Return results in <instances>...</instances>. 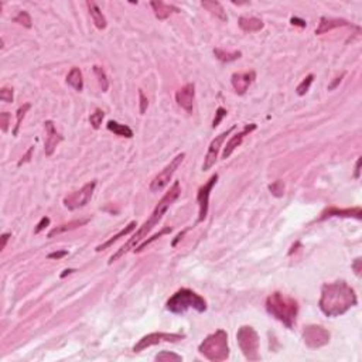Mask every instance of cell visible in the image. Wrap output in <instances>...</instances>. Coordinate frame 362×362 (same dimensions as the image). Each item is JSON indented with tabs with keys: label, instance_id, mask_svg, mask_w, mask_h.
Segmentation results:
<instances>
[{
	"label": "cell",
	"instance_id": "cell-2",
	"mask_svg": "<svg viewBox=\"0 0 362 362\" xmlns=\"http://www.w3.org/2000/svg\"><path fill=\"white\" fill-rule=\"evenodd\" d=\"M180 194H181L180 183H178V181H174V184L170 187V190H168L166 194L163 196V198L158 201V204L156 205L154 211L151 212V215L149 217V219L144 221V224L137 229V232H136V234L133 235V236H132V238H130V239H129L121 249H118V250L113 253L108 263L112 264L113 262L119 260L123 255L128 253L130 249L136 248L140 242L143 241L144 238H147V234H149L151 229H153V228L161 221L163 215H164V212H166L167 210H168V207H170V205H171V204L180 197Z\"/></svg>",
	"mask_w": 362,
	"mask_h": 362
},
{
	"label": "cell",
	"instance_id": "cell-1",
	"mask_svg": "<svg viewBox=\"0 0 362 362\" xmlns=\"http://www.w3.org/2000/svg\"><path fill=\"white\" fill-rule=\"evenodd\" d=\"M356 293L345 280L324 283L321 287L318 307L327 317L342 316L348 310L356 306Z\"/></svg>",
	"mask_w": 362,
	"mask_h": 362
},
{
	"label": "cell",
	"instance_id": "cell-29",
	"mask_svg": "<svg viewBox=\"0 0 362 362\" xmlns=\"http://www.w3.org/2000/svg\"><path fill=\"white\" fill-rule=\"evenodd\" d=\"M31 108L30 104H24L23 106H20L19 109H17V113H16V126L13 129V136H17L19 135V130H20V126H22V122L23 119L26 118V113L29 112V109Z\"/></svg>",
	"mask_w": 362,
	"mask_h": 362
},
{
	"label": "cell",
	"instance_id": "cell-21",
	"mask_svg": "<svg viewBox=\"0 0 362 362\" xmlns=\"http://www.w3.org/2000/svg\"><path fill=\"white\" fill-rule=\"evenodd\" d=\"M136 226H137V222H136V221H132V222H129L128 225L125 226L123 229H121V231H119L118 234L113 235L112 238H109V239H108L106 242H104V243L98 245V246L95 248V250H97V252H101V250H105V249H108L109 246H112L113 243H115V242L119 241L122 236H126V235H129L130 232H133V231L136 229Z\"/></svg>",
	"mask_w": 362,
	"mask_h": 362
},
{
	"label": "cell",
	"instance_id": "cell-20",
	"mask_svg": "<svg viewBox=\"0 0 362 362\" xmlns=\"http://www.w3.org/2000/svg\"><path fill=\"white\" fill-rule=\"evenodd\" d=\"M86 8H88V12L92 17V22L95 24V27L98 30H105L108 22H106V17L102 13V10L99 9L98 5L95 2H86Z\"/></svg>",
	"mask_w": 362,
	"mask_h": 362
},
{
	"label": "cell",
	"instance_id": "cell-5",
	"mask_svg": "<svg viewBox=\"0 0 362 362\" xmlns=\"http://www.w3.org/2000/svg\"><path fill=\"white\" fill-rule=\"evenodd\" d=\"M200 354L204 355L208 361L222 362L229 358L228 334L225 330H217L203 339L198 345Z\"/></svg>",
	"mask_w": 362,
	"mask_h": 362
},
{
	"label": "cell",
	"instance_id": "cell-23",
	"mask_svg": "<svg viewBox=\"0 0 362 362\" xmlns=\"http://www.w3.org/2000/svg\"><path fill=\"white\" fill-rule=\"evenodd\" d=\"M201 6H203L207 12H210L212 16H215L217 19L222 20V22H226L228 17H226V13L222 5L219 2H215V0H205V2H201Z\"/></svg>",
	"mask_w": 362,
	"mask_h": 362
},
{
	"label": "cell",
	"instance_id": "cell-4",
	"mask_svg": "<svg viewBox=\"0 0 362 362\" xmlns=\"http://www.w3.org/2000/svg\"><path fill=\"white\" fill-rule=\"evenodd\" d=\"M166 309L173 314H184L190 309L196 310L198 313H204L207 311L208 306L203 296H200L191 289L183 287L167 300Z\"/></svg>",
	"mask_w": 362,
	"mask_h": 362
},
{
	"label": "cell",
	"instance_id": "cell-17",
	"mask_svg": "<svg viewBox=\"0 0 362 362\" xmlns=\"http://www.w3.org/2000/svg\"><path fill=\"white\" fill-rule=\"evenodd\" d=\"M332 217H341V218H362V210L359 207H355V208H337V207H331V208H327L321 217L320 221L327 218H332Z\"/></svg>",
	"mask_w": 362,
	"mask_h": 362
},
{
	"label": "cell",
	"instance_id": "cell-8",
	"mask_svg": "<svg viewBox=\"0 0 362 362\" xmlns=\"http://www.w3.org/2000/svg\"><path fill=\"white\" fill-rule=\"evenodd\" d=\"M184 158H186V153H180V154H177L175 157L167 164L160 173L151 180L150 183V191L151 193H160V191H163V190L166 189L167 186H168V183L170 180L173 178L174 173L178 170V167L181 166V163L184 161Z\"/></svg>",
	"mask_w": 362,
	"mask_h": 362
},
{
	"label": "cell",
	"instance_id": "cell-32",
	"mask_svg": "<svg viewBox=\"0 0 362 362\" xmlns=\"http://www.w3.org/2000/svg\"><path fill=\"white\" fill-rule=\"evenodd\" d=\"M104 118H105V112H104L102 109L97 108V109L94 111V113H90V116H89V122H90V125H92V128L94 129L101 128Z\"/></svg>",
	"mask_w": 362,
	"mask_h": 362
},
{
	"label": "cell",
	"instance_id": "cell-9",
	"mask_svg": "<svg viewBox=\"0 0 362 362\" xmlns=\"http://www.w3.org/2000/svg\"><path fill=\"white\" fill-rule=\"evenodd\" d=\"M186 338L184 334H178V332H150L147 335H144L139 339L133 347L135 352H140L146 348L157 345V344H163V342H178Z\"/></svg>",
	"mask_w": 362,
	"mask_h": 362
},
{
	"label": "cell",
	"instance_id": "cell-19",
	"mask_svg": "<svg viewBox=\"0 0 362 362\" xmlns=\"http://www.w3.org/2000/svg\"><path fill=\"white\" fill-rule=\"evenodd\" d=\"M150 6L154 12V16L157 17L158 20H166L170 17V15L173 13H178L180 9L175 8L173 5H167L161 0H156V2H150Z\"/></svg>",
	"mask_w": 362,
	"mask_h": 362
},
{
	"label": "cell",
	"instance_id": "cell-30",
	"mask_svg": "<svg viewBox=\"0 0 362 362\" xmlns=\"http://www.w3.org/2000/svg\"><path fill=\"white\" fill-rule=\"evenodd\" d=\"M171 231H173V229H171L170 226H166V228H164V229H161V231H160L158 234L153 235V236H151L150 239H147V241H144L143 243H140V245H139L137 248L133 249V252H135V253H139V252H142V250H143V249L146 248V246H149V245H150L151 242L157 241L158 238H161V236H163V235H164V234H170Z\"/></svg>",
	"mask_w": 362,
	"mask_h": 362
},
{
	"label": "cell",
	"instance_id": "cell-18",
	"mask_svg": "<svg viewBox=\"0 0 362 362\" xmlns=\"http://www.w3.org/2000/svg\"><path fill=\"white\" fill-rule=\"evenodd\" d=\"M348 26H352L348 20L344 19H334V17H321L320 23H318V27L316 29L317 36H321L325 34L328 31L334 30V29H338V27H348Z\"/></svg>",
	"mask_w": 362,
	"mask_h": 362
},
{
	"label": "cell",
	"instance_id": "cell-13",
	"mask_svg": "<svg viewBox=\"0 0 362 362\" xmlns=\"http://www.w3.org/2000/svg\"><path fill=\"white\" fill-rule=\"evenodd\" d=\"M194 99H196V85L193 82L184 85L183 88L175 92V102L187 113H193L194 109Z\"/></svg>",
	"mask_w": 362,
	"mask_h": 362
},
{
	"label": "cell",
	"instance_id": "cell-38",
	"mask_svg": "<svg viewBox=\"0 0 362 362\" xmlns=\"http://www.w3.org/2000/svg\"><path fill=\"white\" fill-rule=\"evenodd\" d=\"M0 125H2L3 133H6L9 130V125H10V113L9 112L0 113Z\"/></svg>",
	"mask_w": 362,
	"mask_h": 362
},
{
	"label": "cell",
	"instance_id": "cell-11",
	"mask_svg": "<svg viewBox=\"0 0 362 362\" xmlns=\"http://www.w3.org/2000/svg\"><path fill=\"white\" fill-rule=\"evenodd\" d=\"M218 181V174L215 173L214 175L210 177V180L207 181L204 186L200 187L198 193H197V203L200 207V212H198V219H197V224L203 222L208 215V208H210V196H211V191L214 189V186L217 184Z\"/></svg>",
	"mask_w": 362,
	"mask_h": 362
},
{
	"label": "cell",
	"instance_id": "cell-35",
	"mask_svg": "<svg viewBox=\"0 0 362 362\" xmlns=\"http://www.w3.org/2000/svg\"><path fill=\"white\" fill-rule=\"evenodd\" d=\"M269 190L272 191V194L276 197H282L283 196V193H285V184H283V181H275L273 184L269 186Z\"/></svg>",
	"mask_w": 362,
	"mask_h": 362
},
{
	"label": "cell",
	"instance_id": "cell-3",
	"mask_svg": "<svg viewBox=\"0 0 362 362\" xmlns=\"http://www.w3.org/2000/svg\"><path fill=\"white\" fill-rule=\"evenodd\" d=\"M266 310L272 317H275L287 328H292L296 324V318L299 314V303L293 297L275 292L266 299Z\"/></svg>",
	"mask_w": 362,
	"mask_h": 362
},
{
	"label": "cell",
	"instance_id": "cell-36",
	"mask_svg": "<svg viewBox=\"0 0 362 362\" xmlns=\"http://www.w3.org/2000/svg\"><path fill=\"white\" fill-rule=\"evenodd\" d=\"M0 99L3 101V102H13V88H8V86H5V88H2L0 89Z\"/></svg>",
	"mask_w": 362,
	"mask_h": 362
},
{
	"label": "cell",
	"instance_id": "cell-33",
	"mask_svg": "<svg viewBox=\"0 0 362 362\" xmlns=\"http://www.w3.org/2000/svg\"><path fill=\"white\" fill-rule=\"evenodd\" d=\"M13 22L22 24L23 27H26V29H31V26H33V22H31V16L29 15L26 10L19 12V15L16 16V17H13Z\"/></svg>",
	"mask_w": 362,
	"mask_h": 362
},
{
	"label": "cell",
	"instance_id": "cell-22",
	"mask_svg": "<svg viewBox=\"0 0 362 362\" xmlns=\"http://www.w3.org/2000/svg\"><path fill=\"white\" fill-rule=\"evenodd\" d=\"M238 24L242 30L246 31V33H256L263 29V22L260 19L256 17H246V16H242L238 20Z\"/></svg>",
	"mask_w": 362,
	"mask_h": 362
},
{
	"label": "cell",
	"instance_id": "cell-42",
	"mask_svg": "<svg viewBox=\"0 0 362 362\" xmlns=\"http://www.w3.org/2000/svg\"><path fill=\"white\" fill-rule=\"evenodd\" d=\"M33 151H34V146H31L30 149L27 150V153H26V154L23 156L22 160H20V161L17 163V166L20 167V166H22V164H24V163H27V161H30V158H31V154H33Z\"/></svg>",
	"mask_w": 362,
	"mask_h": 362
},
{
	"label": "cell",
	"instance_id": "cell-12",
	"mask_svg": "<svg viewBox=\"0 0 362 362\" xmlns=\"http://www.w3.org/2000/svg\"><path fill=\"white\" fill-rule=\"evenodd\" d=\"M235 129H236V125H234L232 128L226 129L225 132L219 133L218 136H215V139H214L211 143H210V146H208V150H207V154H205V157H204V164H203L204 171H208V170H210V168H211V167L214 166L215 163H217V158H218L219 150H221L222 144H224V142H225L226 136L231 135Z\"/></svg>",
	"mask_w": 362,
	"mask_h": 362
},
{
	"label": "cell",
	"instance_id": "cell-31",
	"mask_svg": "<svg viewBox=\"0 0 362 362\" xmlns=\"http://www.w3.org/2000/svg\"><path fill=\"white\" fill-rule=\"evenodd\" d=\"M313 81H314V75H313V74H309V75H307L306 78H304V79H303L302 82L297 85V88H296V92H297V95H300V97L306 95V94L309 92L310 86H311Z\"/></svg>",
	"mask_w": 362,
	"mask_h": 362
},
{
	"label": "cell",
	"instance_id": "cell-44",
	"mask_svg": "<svg viewBox=\"0 0 362 362\" xmlns=\"http://www.w3.org/2000/svg\"><path fill=\"white\" fill-rule=\"evenodd\" d=\"M361 161H362V158L361 157H358V160H356V163H355V174H354V177L358 180L359 178V173H361Z\"/></svg>",
	"mask_w": 362,
	"mask_h": 362
},
{
	"label": "cell",
	"instance_id": "cell-43",
	"mask_svg": "<svg viewBox=\"0 0 362 362\" xmlns=\"http://www.w3.org/2000/svg\"><path fill=\"white\" fill-rule=\"evenodd\" d=\"M344 75H345V72H342V74H341V75L337 76V78H335V79H334V82L330 83V85H328V90L335 89V88H337V86H338L339 83H341V81H342V78H344Z\"/></svg>",
	"mask_w": 362,
	"mask_h": 362
},
{
	"label": "cell",
	"instance_id": "cell-45",
	"mask_svg": "<svg viewBox=\"0 0 362 362\" xmlns=\"http://www.w3.org/2000/svg\"><path fill=\"white\" fill-rule=\"evenodd\" d=\"M10 236H12V234L2 235V245H0V250H3V249L6 248V245H8V241L10 239Z\"/></svg>",
	"mask_w": 362,
	"mask_h": 362
},
{
	"label": "cell",
	"instance_id": "cell-47",
	"mask_svg": "<svg viewBox=\"0 0 362 362\" xmlns=\"http://www.w3.org/2000/svg\"><path fill=\"white\" fill-rule=\"evenodd\" d=\"M292 24H294V26H300V27H306V22L304 20H302V19H297V17H292Z\"/></svg>",
	"mask_w": 362,
	"mask_h": 362
},
{
	"label": "cell",
	"instance_id": "cell-26",
	"mask_svg": "<svg viewBox=\"0 0 362 362\" xmlns=\"http://www.w3.org/2000/svg\"><path fill=\"white\" fill-rule=\"evenodd\" d=\"M106 128L109 132H112L116 136H121V137H128V139H132L133 137V130L129 128L128 125H122L119 122L116 121H109L106 123Z\"/></svg>",
	"mask_w": 362,
	"mask_h": 362
},
{
	"label": "cell",
	"instance_id": "cell-41",
	"mask_svg": "<svg viewBox=\"0 0 362 362\" xmlns=\"http://www.w3.org/2000/svg\"><path fill=\"white\" fill-rule=\"evenodd\" d=\"M68 255V250H55V252H51V253H48L47 255V257L48 259H61V257H64V256H67Z\"/></svg>",
	"mask_w": 362,
	"mask_h": 362
},
{
	"label": "cell",
	"instance_id": "cell-16",
	"mask_svg": "<svg viewBox=\"0 0 362 362\" xmlns=\"http://www.w3.org/2000/svg\"><path fill=\"white\" fill-rule=\"evenodd\" d=\"M256 129V125L255 123H250V125H246L245 128L242 129L241 132H238V133H235L229 140H228V143H226V146L224 147V153H222V158L224 160H226V158H229V156L232 154L235 151V149L236 147H239L242 144V142H243V139L246 137V136L250 133V132H253Z\"/></svg>",
	"mask_w": 362,
	"mask_h": 362
},
{
	"label": "cell",
	"instance_id": "cell-27",
	"mask_svg": "<svg viewBox=\"0 0 362 362\" xmlns=\"http://www.w3.org/2000/svg\"><path fill=\"white\" fill-rule=\"evenodd\" d=\"M214 55L217 57V60H219L221 62H232V61L239 60L242 57L241 51H224L221 48H214Z\"/></svg>",
	"mask_w": 362,
	"mask_h": 362
},
{
	"label": "cell",
	"instance_id": "cell-48",
	"mask_svg": "<svg viewBox=\"0 0 362 362\" xmlns=\"http://www.w3.org/2000/svg\"><path fill=\"white\" fill-rule=\"evenodd\" d=\"M74 272H75V269H67V270H64V273H61V278H65L67 275H71Z\"/></svg>",
	"mask_w": 362,
	"mask_h": 362
},
{
	"label": "cell",
	"instance_id": "cell-24",
	"mask_svg": "<svg viewBox=\"0 0 362 362\" xmlns=\"http://www.w3.org/2000/svg\"><path fill=\"white\" fill-rule=\"evenodd\" d=\"M88 222H89V219H76V221H71V222H68V224H62V225L60 226H55V228H53V229L48 232V238H54L55 235L64 234V232H67V231L76 229V228H79V226L86 225Z\"/></svg>",
	"mask_w": 362,
	"mask_h": 362
},
{
	"label": "cell",
	"instance_id": "cell-7",
	"mask_svg": "<svg viewBox=\"0 0 362 362\" xmlns=\"http://www.w3.org/2000/svg\"><path fill=\"white\" fill-rule=\"evenodd\" d=\"M95 189H97V181L94 180L86 183L82 189L72 191V193H69L68 196L64 197V200H62L64 207L68 208L69 211H75V210L82 208V207H85V205L90 201Z\"/></svg>",
	"mask_w": 362,
	"mask_h": 362
},
{
	"label": "cell",
	"instance_id": "cell-28",
	"mask_svg": "<svg viewBox=\"0 0 362 362\" xmlns=\"http://www.w3.org/2000/svg\"><path fill=\"white\" fill-rule=\"evenodd\" d=\"M92 69H94V74H95L97 79H98V83L99 86H101V89H102V92H108V89H109V79H108V75H106L104 67L94 65Z\"/></svg>",
	"mask_w": 362,
	"mask_h": 362
},
{
	"label": "cell",
	"instance_id": "cell-6",
	"mask_svg": "<svg viewBox=\"0 0 362 362\" xmlns=\"http://www.w3.org/2000/svg\"><path fill=\"white\" fill-rule=\"evenodd\" d=\"M236 339H238V345L241 348L243 356L250 362L259 361L260 354H259V348H260V341H259V334L256 330L250 325H242L236 332Z\"/></svg>",
	"mask_w": 362,
	"mask_h": 362
},
{
	"label": "cell",
	"instance_id": "cell-15",
	"mask_svg": "<svg viewBox=\"0 0 362 362\" xmlns=\"http://www.w3.org/2000/svg\"><path fill=\"white\" fill-rule=\"evenodd\" d=\"M45 130H47V139H45L44 144V151L47 156H53L54 151L57 149V146L64 140V136L57 132L55 125L53 121H45L44 122Z\"/></svg>",
	"mask_w": 362,
	"mask_h": 362
},
{
	"label": "cell",
	"instance_id": "cell-46",
	"mask_svg": "<svg viewBox=\"0 0 362 362\" xmlns=\"http://www.w3.org/2000/svg\"><path fill=\"white\" fill-rule=\"evenodd\" d=\"M359 264H361V259H355L352 267H354L355 275H356V276H361V267H359Z\"/></svg>",
	"mask_w": 362,
	"mask_h": 362
},
{
	"label": "cell",
	"instance_id": "cell-34",
	"mask_svg": "<svg viewBox=\"0 0 362 362\" xmlns=\"http://www.w3.org/2000/svg\"><path fill=\"white\" fill-rule=\"evenodd\" d=\"M156 361L166 362V361H183L180 355L174 354V352H168V351H161L160 354L156 355Z\"/></svg>",
	"mask_w": 362,
	"mask_h": 362
},
{
	"label": "cell",
	"instance_id": "cell-10",
	"mask_svg": "<svg viewBox=\"0 0 362 362\" xmlns=\"http://www.w3.org/2000/svg\"><path fill=\"white\" fill-rule=\"evenodd\" d=\"M330 338H331V334L323 325L311 324L304 327V330H303V341H304L306 347L311 348V349L324 347L330 342Z\"/></svg>",
	"mask_w": 362,
	"mask_h": 362
},
{
	"label": "cell",
	"instance_id": "cell-14",
	"mask_svg": "<svg viewBox=\"0 0 362 362\" xmlns=\"http://www.w3.org/2000/svg\"><path fill=\"white\" fill-rule=\"evenodd\" d=\"M256 79V72L255 71H248V72H235L231 76V82L234 86L235 92L238 95H245L249 86L255 82Z\"/></svg>",
	"mask_w": 362,
	"mask_h": 362
},
{
	"label": "cell",
	"instance_id": "cell-39",
	"mask_svg": "<svg viewBox=\"0 0 362 362\" xmlns=\"http://www.w3.org/2000/svg\"><path fill=\"white\" fill-rule=\"evenodd\" d=\"M139 104H140V108H139V111H140V115H143L146 111H147V106H149V101H147V98L144 97V94H143V90L142 89H139Z\"/></svg>",
	"mask_w": 362,
	"mask_h": 362
},
{
	"label": "cell",
	"instance_id": "cell-40",
	"mask_svg": "<svg viewBox=\"0 0 362 362\" xmlns=\"http://www.w3.org/2000/svg\"><path fill=\"white\" fill-rule=\"evenodd\" d=\"M50 225V218L48 217H43V218L40 219V222L37 224L36 226V229H34V234H40L41 231H44L47 226Z\"/></svg>",
	"mask_w": 362,
	"mask_h": 362
},
{
	"label": "cell",
	"instance_id": "cell-37",
	"mask_svg": "<svg viewBox=\"0 0 362 362\" xmlns=\"http://www.w3.org/2000/svg\"><path fill=\"white\" fill-rule=\"evenodd\" d=\"M226 115H228L226 109H224V108H221V106H219L218 109H217V113H215V118H214V121H212V128L214 129L217 128L219 123H221V121L225 118Z\"/></svg>",
	"mask_w": 362,
	"mask_h": 362
},
{
	"label": "cell",
	"instance_id": "cell-25",
	"mask_svg": "<svg viewBox=\"0 0 362 362\" xmlns=\"http://www.w3.org/2000/svg\"><path fill=\"white\" fill-rule=\"evenodd\" d=\"M67 83L71 88H74L76 92H81V90L83 89L82 71L78 67L71 68V71L68 72L67 75Z\"/></svg>",
	"mask_w": 362,
	"mask_h": 362
}]
</instances>
